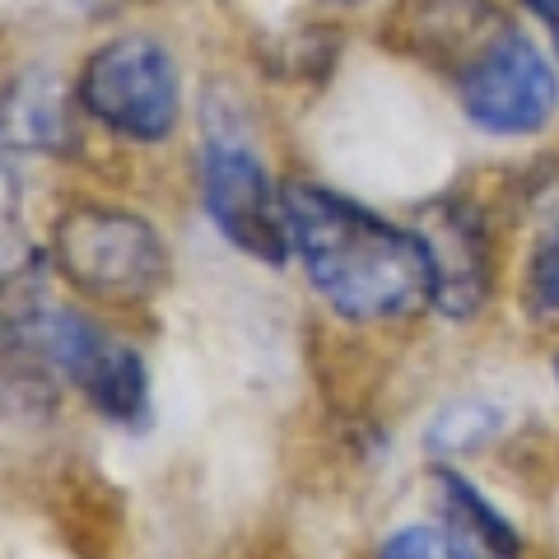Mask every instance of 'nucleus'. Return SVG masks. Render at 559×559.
Instances as JSON below:
<instances>
[{"instance_id":"1","label":"nucleus","mask_w":559,"mask_h":559,"mask_svg":"<svg viewBox=\"0 0 559 559\" xmlns=\"http://www.w3.org/2000/svg\"><path fill=\"white\" fill-rule=\"evenodd\" d=\"M280 201L308 285L336 318L382 326L433 308V257L419 229L318 182H285Z\"/></svg>"},{"instance_id":"2","label":"nucleus","mask_w":559,"mask_h":559,"mask_svg":"<svg viewBox=\"0 0 559 559\" xmlns=\"http://www.w3.org/2000/svg\"><path fill=\"white\" fill-rule=\"evenodd\" d=\"M0 369L38 392L70 382L121 429L150 419L145 359L108 326L51 299L43 289V261L0 275Z\"/></svg>"},{"instance_id":"3","label":"nucleus","mask_w":559,"mask_h":559,"mask_svg":"<svg viewBox=\"0 0 559 559\" xmlns=\"http://www.w3.org/2000/svg\"><path fill=\"white\" fill-rule=\"evenodd\" d=\"M51 266L103 308H140L168 285L173 261L150 219L84 201L51 224Z\"/></svg>"},{"instance_id":"4","label":"nucleus","mask_w":559,"mask_h":559,"mask_svg":"<svg viewBox=\"0 0 559 559\" xmlns=\"http://www.w3.org/2000/svg\"><path fill=\"white\" fill-rule=\"evenodd\" d=\"M452 90L471 127L485 135H540L559 112V75L513 14L452 70Z\"/></svg>"},{"instance_id":"5","label":"nucleus","mask_w":559,"mask_h":559,"mask_svg":"<svg viewBox=\"0 0 559 559\" xmlns=\"http://www.w3.org/2000/svg\"><path fill=\"white\" fill-rule=\"evenodd\" d=\"M80 103L112 135L159 145L178 127V66L168 47L145 33L103 43L80 70Z\"/></svg>"},{"instance_id":"6","label":"nucleus","mask_w":559,"mask_h":559,"mask_svg":"<svg viewBox=\"0 0 559 559\" xmlns=\"http://www.w3.org/2000/svg\"><path fill=\"white\" fill-rule=\"evenodd\" d=\"M201 201L205 215L215 219V229L234 242L238 252H248L266 266H285L294 252L289 224H285V201L271 187L261 159L238 145L229 135H210L201 145Z\"/></svg>"},{"instance_id":"7","label":"nucleus","mask_w":559,"mask_h":559,"mask_svg":"<svg viewBox=\"0 0 559 559\" xmlns=\"http://www.w3.org/2000/svg\"><path fill=\"white\" fill-rule=\"evenodd\" d=\"M419 234L433 257V308L452 322L476 318L495 289V242L480 205H433Z\"/></svg>"},{"instance_id":"8","label":"nucleus","mask_w":559,"mask_h":559,"mask_svg":"<svg viewBox=\"0 0 559 559\" xmlns=\"http://www.w3.org/2000/svg\"><path fill=\"white\" fill-rule=\"evenodd\" d=\"M429 485H433V503H439V522L462 559H522V540L513 522L457 466H433Z\"/></svg>"},{"instance_id":"9","label":"nucleus","mask_w":559,"mask_h":559,"mask_svg":"<svg viewBox=\"0 0 559 559\" xmlns=\"http://www.w3.org/2000/svg\"><path fill=\"white\" fill-rule=\"evenodd\" d=\"M0 135L10 145H28V150H61L70 140V121L57 84L47 75H24L14 84V94L0 108Z\"/></svg>"},{"instance_id":"10","label":"nucleus","mask_w":559,"mask_h":559,"mask_svg":"<svg viewBox=\"0 0 559 559\" xmlns=\"http://www.w3.org/2000/svg\"><path fill=\"white\" fill-rule=\"evenodd\" d=\"M518 308L536 326H559V201L540 210V229L522 257Z\"/></svg>"},{"instance_id":"11","label":"nucleus","mask_w":559,"mask_h":559,"mask_svg":"<svg viewBox=\"0 0 559 559\" xmlns=\"http://www.w3.org/2000/svg\"><path fill=\"white\" fill-rule=\"evenodd\" d=\"M10 140L0 135V275H14L38 261V252L24 242L20 234V205H24V182H20V168L10 159Z\"/></svg>"},{"instance_id":"12","label":"nucleus","mask_w":559,"mask_h":559,"mask_svg":"<svg viewBox=\"0 0 559 559\" xmlns=\"http://www.w3.org/2000/svg\"><path fill=\"white\" fill-rule=\"evenodd\" d=\"M489 433H499V411L480 406V401H466V406H452L448 415H439V425L429 429V443L439 452H471Z\"/></svg>"},{"instance_id":"13","label":"nucleus","mask_w":559,"mask_h":559,"mask_svg":"<svg viewBox=\"0 0 559 559\" xmlns=\"http://www.w3.org/2000/svg\"><path fill=\"white\" fill-rule=\"evenodd\" d=\"M378 559H462V555L443 532V522H411V527H396L382 540Z\"/></svg>"},{"instance_id":"14","label":"nucleus","mask_w":559,"mask_h":559,"mask_svg":"<svg viewBox=\"0 0 559 559\" xmlns=\"http://www.w3.org/2000/svg\"><path fill=\"white\" fill-rule=\"evenodd\" d=\"M522 10L540 24V33L550 38V51L559 57V0H522Z\"/></svg>"},{"instance_id":"15","label":"nucleus","mask_w":559,"mask_h":559,"mask_svg":"<svg viewBox=\"0 0 559 559\" xmlns=\"http://www.w3.org/2000/svg\"><path fill=\"white\" fill-rule=\"evenodd\" d=\"M555 378H559V355H555Z\"/></svg>"}]
</instances>
